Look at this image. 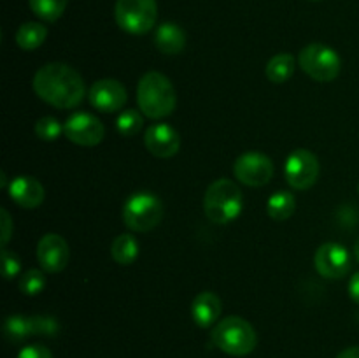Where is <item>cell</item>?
Returning a JSON list of instances; mask_svg holds the SVG:
<instances>
[{
    "label": "cell",
    "instance_id": "cell-23",
    "mask_svg": "<svg viewBox=\"0 0 359 358\" xmlns=\"http://www.w3.org/2000/svg\"><path fill=\"white\" fill-rule=\"evenodd\" d=\"M28 6H30L32 13L41 18L42 21L55 23L63 16L67 6H69V0H28Z\"/></svg>",
    "mask_w": 359,
    "mask_h": 358
},
{
    "label": "cell",
    "instance_id": "cell-13",
    "mask_svg": "<svg viewBox=\"0 0 359 358\" xmlns=\"http://www.w3.org/2000/svg\"><path fill=\"white\" fill-rule=\"evenodd\" d=\"M70 260V249L65 239L58 234L42 235L37 242V262L49 274L62 272Z\"/></svg>",
    "mask_w": 359,
    "mask_h": 358
},
{
    "label": "cell",
    "instance_id": "cell-29",
    "mask_svg": "<svg viewBox=\"0 0 359 358\" xmlns=\"http://www.w3.org/2000/svg\"><path fill=\"white\" fill-rule=\"evenodd\" d=\"M18 358H53L51 351L42 344H30L18 353Z\"/></svg>",
    "mask_w": 359,
    "mask_h": 358
},
{
    "label": "cell",
    "instance_id": "cell-14",
    "mask_svg": "<svg viewBox=\"0 0 359 358\" xmlns=\"http://www.w3.org/2000/svg\"><path fill=\"white\" fill-rule=\"evenodd\" d=\"M147 151L156 158H172L181 150V137L174 126L167 123H154L144 133Z\"/></svg>",
    "mask_w": 359,
    "mask_h": 358
},
{
    "label": "cell",
    "instance_id": "cell-31",
    "mask_svg": "<svg viewBox=\"0 0 359 358\" xmlns=\"http://www.w3.org/2000/svg\"><path fill=\"white\" fill-rule=\"evenodd\" d=\"M349 295L354 302L359 305V272L354 274L349 281Z\"/></svg>",
    "mask_w": 359,
    "mask_h": 358
},
{
    "label": "cell",
    "instance_id": "cell-6",
    "mask_svg": "<svg viewBox=\"0 0 359 358\" xmlns=\"http://www.w3.org/2000/svg\"><path fill=\"white\" fill-rule=\"evenodd\" d=\"M114 18L123 32L144 35L156 25L158 4L156 0H116Z\"/></svg>",
    "mask_w": 359,
    "mask_h": 358
},
{
    "label": "cell",
    "instance_id": "cell-3",
    "mask_svg": "<svg viewBox=\"0 0 359 358\" xmlns=\"http://www.w3.org/2000/svg\"><path fill=\"white\" fill-rule=\"evenodd\" d=\"M214 346L230 357H245L252 353L258 344L255 326L242 316H226L214 325L210 333Z\"/></svg>",
    "mask_w": 359,
    "mask_h": 358
},
{
    "label": "cell",
    "instance_id": "cell-9",
    "mask_svg": "<svg viewBox=\"0 0 359 358\" xmlns=\"http://www.w3.org/2000/svg\"><path fill=\"white\" fill-rule=\"evenodd\" d=\"M233 174L244 185L262 188L269 185L273 175V161L259 151H245L235 160Z\"/></svg>",
    "mask_w": 359,
    "mask_h": 358
},
{
    "label": "cell",
    "instance_id": "cell-34",
    "mask_svg": "<svg viewBox=\"0 0 359 358\" xmlns=\"http://www.w3.org/2000/svg\"><path fill=\"white\" fill-rule=\"evenodd\" d=\"M312 2H318V0H312Z\"/></svg>",
    "mask_w": 359,
    "mask_h": 358
},
{
    "label": "cell",
    "instance_id": "cell-26",
    "mask_svg": "<svg viewBox=\"0 0 359 358\" xmlns=\"http://www.w3.org/2000/svg\"><path fill=\"white\" fill-rule=\"evenodd\" d=\"M46 288V276L42 270L30 269L20 277V290L23 295L35 297Z\"/></svg>",
    "mask_w": 359,
    "mask_h": 358
},
{
    "label": "cell",
    "instance_id": "cell-24",
    "mask_svg": "<svg viewBox=\"0 0 359 358\" xmlns=\"http://www.w3.org/2000/svg\"><path fill=\"white\" fill-rule=\"evenodd\" d=\"M142 125L144 118L137 109H125V111H121V114L118 116V119H116V128H118V132L125 137H132L135 135V133H139Z\"/></svg>",
    "mask_w": 359,
    "mask_h": 358
},
{
    "label": "cell",
    "instance_id": "cell-19",
    "mask_svg": "<svg viewBox=\"0 0 359 358\" xmlns=\"http://www.w3.org/2000/svg\"><path fill=\"white\" fill-rule=\"evenodd\" d=\"M294 67H297V60L290 53H279V55L272 56L270 62L266 63L265 74L269 81L273 84H283L290 79L294 74Z\"/></svg>",
    "mask_w": 359,
    "mask_h": 358
},
{
    "label": "cell",
    "instance_id": "cell-17",
    "mask_svg": "<svg viewBox=\"0 0 359 358\" xmlns=\"http://www.w3.org/2000/svg\"><path fill=\"white\" fill-rule=\"evenodd\" d=\"M154 46L163 55H179L186 48V32L177 23L165 21L154 30Z\"/></svg>",
    "mask_w": 359,
    "mask_h": 358
},
{
    "label": "cell",
    "instance_id": "cell-15",
    "mask_svg": "<svg viewBox=\"0 0 359 358\" xmlns=\"http://www.w3.org/2000/svg\"><path fill=\"white\" fill-rule=\"evenodd\" d=\"M11 200L18 204L23 209H35L44 202V186L39 179L32 175H18L7 186Z\"/></svg>",
    "mask_w": 359,
    "mask_h": 358
},
{
    "label": "cell",
    "instance_id": "cell-4",
    "mask_svg": "<svg viewBox=\"0 0 359 358\" xmlns=\"http://www.w3.org/2000/svg\"><path fill=\"white\" fill-rule=\"evenodd\" d=\"M242 192L231 179H217L207 188L203 197L205 216L216 225H226L237 220L242 213Z\"/></svg>",
    "mask_w": 359,
    "mask_h": 358
},
{
    "label": "cell",
    "instance_id": "cell-27",
    "mask_svg": "<svg viewBox=\"0 0 359 358\" xmlns=\"http://www.w3.org/2000/svg\"><path fill=\"white\" fill-rule=\"evenodd\" d=\"M32 318V332L34 336H44V337H53L58 333L60 325L56 321V318L53 316H30Z\"/></svg>",
    "mask_w": 359,
    "mask_h": 358
},
{
    "label": "cell",
    "instance_id": "cell-21",
    "mask_svg": "<svg viewBox=\"0 0 359 358\" xmlns=\"http://www.w3.org/2000/svg\"><path fill=\"white\" fill-rule=\"evenodd\" d=\"M111 256L119 265H132L139 256V242L135 235L119 234L111 244Z\"/></svg>",
    "mask_w": 359,
    "mask_h": 358
},
{
    "label": "cell",
    "instance_id": "cell-2",
    "mask_svg": "<svg viewBox=\"0 0 359 358\" xmlns=\"http://www.w3.org/2000/svg\"><path fill=\"white\" fill-rule=\"evenodd\" d=\"M137 102L140 112L151 119L167 118L177 105V93L165 74L146 72L137 84Z\"/></svg>",
    "mask_w": 359,
    "mask_h": 358
},
{
    "label": "cell",
    "instance_id": "cell-10",
    "mask_svg": "<svg viewBox=\"0 0 359 358\" xmlns=\"http://www.w3.org/2000/svg\"><path fill=\"white\" fill-rule=\"evenodd\" d=\"M65 137L70 142L77 146L93 147L100 144L105 137V126L97 116L90 112H76L70 118H67L65 125Z\"/></svg>",
    "mask_w": 359,
    "mask_h": 358
},
{
    "label": "cell",
    "instance_id": "cell-18",
    "mask_svg": "<svg viewBox=\"0 0 359 358\" xmlns=\"http://www.w3.org/2000/svg\"><path fill=\"white\" fill-rule=\"evenodd\" d=\"M297 209V199L287 190H279L272 193L266 200V214L276 221L290 220Z\"/></svg>",
    "mask_w": 359,
    "mask_h": 358
},
{
    "label": "cell",
    "instance_id": "cell-35",
    "mask_svg": "<svg viewBox=\"0 0 359 358\" xmlns=\"http://www.w3.org/2000/svg\"><path fill=\"white\" fill-rule=\"evenodd\" d=\"M358 192H359V185H358Z\"/></svg>",
    "mask_w": 359,
    "mask_h": 358
},
{
    "label": "cell",
    "instance_id": "cell-12",
    "mask_svg": "<svg viewBox=\"0 0 359 358\" xmlns=\"http://www.w3.org/2000/svg\"><path fill=\"white\" fill-rule=\"evenodd\" d=\"M88 100L95 109L102 112H116L125 107L128 100L126 88L118 79H100L91 84L88 91Z\"/></svg>",
    "mask_w": 359,
    "mask_h": 358
},
{
    "label": "cell",
    "instance_id": "cell-28",
    "mask_svg": "<svg viewBox=\"0 0 359 358\" xmlns=\"http://www.w3.org/2000/svg\"><path fill=\"white\" fill-rule=\"evenodd\" d=\"M2 262H4V277L7 281L16 277L21 270V262L14 253H11L7 248H2Z\"/></svg>",
    "mask_w": 359,
    "mask_h": 358
},
{
    "label": "cell",
    "instance_id": "cell-25",
    "mask_svg": "<svg viewBox=\"0 0 359 358\" xmlns=\"http://www.w3.org/2000/svg\"><path fill=\"white\" fill-rule=\"evenodd\" d=\"M62 133H65V128H63L62 123L56 118H53V116L39 118L37 123H35V135L41 140H46V142H53V140L58 139Z\"/></svg>",
    "mask_w": 359,
    "mask_h": 358
},
{
    "label": "cell",
    "instance_id": "cell-30",
    "mask_svg": "<svg viewBox=\"0 0 359 358\" xmlns=\"http://www.w3.org/2000/svg\"><path fill=\"white\" fill-rule=\"evenodd\" d=\"M0 214H2V248H6L7 242L11 241V235H13V220H11V214L7 213V209H0Z\"/></svg>",
    "mask_w": 359,
    "mask_h": 358
},
{
    "label": "cell",
    "instance_id": "cell-8",
    "mask_svg": "<svg viewBox=\"0 0 359 358\" xmlns=\"http://www.w3.org/2000/svg\"><path fill=\"white\" fill-rule=\"evenodd\" d=\"M319 171L321 167H319L318 157L312 151L300 147L287 157L286 165H284V178L291 188L304 192L316 185Z\"/></svg>",
    "mask_w": 359,
    "mask_h": 358
},
{
    "label": "cell",
    "instance_id": "cell-20",
    "mask_svg": "<svg viewBox=\"0 0 359 358\" xmlns=\"http://www.w3.org/2000/svg\"><path fill=\"white\" fill-rule=\"evenodd\" d=\"M48 37V28L39 21H27L16 30V44L25 51H34L44 44Z\"/></svg>",
    "mask_w": 359,
    "mask_h": 358
},
{
    "label": "cell",
    "instance_id": "cell-11",
    "mask_svg": "<svg viewBox=\"0 0 359 358\" xmlns=\"http://www.w3.org/2000/svg\"><path fill=\"white\" fill-rule=\"evenodd\" d=\"M314 265L319 276L326 279H340L351 269V255L339 242H325L314 255Z\"/></svg>",
    "mask_w": 359,
    "mask_h": 358
},
{
    "label": "cell",
    "instance_id": "cell-33",
    "mask_svg": "<svg viewBox=\"0 0 359 358\" xmlns=\"http://www.w3.org/2000/svg\"><path fill=\"white\" fill-rule=\"evenodd\" d=\"M354 255H356V258L359 262V237L356 239V242H354Z\"/></svg>",
    "mask_w": 359,
    "mask_h": 358
},
{
    "label": "cell",
    "instance_id": "cell-16",
    "mask_svg": "<svg viewBox=\"0 0 359 358\" xmlns=\"http://www.w3.org/2000/svg\"><path fill=\"white\" fill-rule=\"evenodd\" d=\"M221 311H223V304H221V298L214 291H202V293L193 298V321L202 326V329H209V326L216 325Z\"/></svg>",
    "mask_w": 359,
    "mask_h": 358
},
{
    "label": "cell",
    "instance_id": "cell-7",
    "mask_svg": "<svg viewBox=\"0 0 359 358\" xmlns=\"http://www.w3.org/2000/svg\"><path fill=\"white\" fill-rule=\"evenodd\" d=\"M298 65L314 81L330 83L340 74L342 62L335 49L321 42H314L302 49L298 55Z\"/></svg>",
    "mask_w": 359,
    "mask_h": 358
},
{
    "label": "cell",
    "instance_id": "cell-1",
    "mask_svg": "<svg viewBox=\"0 0 359 358\" xmlns=\"http://www.w3.org/2000/svg\"><path fill=\"white\" fill-rule=\"evenodd\" d=\"M34 91L41 100L58 109L77 107L84 100L86 86L74 67L62 62L42 65L34 76Z\"/></svg>",
    "mask_w": 359,
    "mask_h": 358
},
{
    "label": "cell",
    "instance_id": "cell-5",
    "mask_svg": "<svg viewBox=\"0 0 359 358\" xmlns=\"http://www.w3.org/2000/svg\"><path fill=\"white\" fill-rule=\"evenodd\" d=\"M161 220L163 204L151 192H135L123 206V223L133 232H151Z\"/></svg>",
    "mask_w": 359,
    "mask_h": 358
},
{
    "label": "cell",
    "instance_id": "cell-32",
    "mask_svg": "<svg viewBox=\"0 0 359 358\" xmlns=\"http://www.w3.org/2000/svg\"><path fill=\"white\" fill-rule=\"evenodd\" d=\"M337 358H359V346L347 347V350L340 351V353L337 354Z\"/></svg>",
    "mask_w": 359,
    "mask_h": 358
},
{
    "label": "cell",
    "instance_id": "cell-22",
    "mask_svg": "<svg viewBox=\"0 0 359 358\" xmlns=\"http://www.w3.org/2000/svg\"><path fill=\"white\" fill-rule=\"evenodd\" d=\"M4 336L9 343H21L27 337L34 336L32 332V318L23 314H11L4 321Z\"/></svg>",
    "mask_w": 359,
    "mask_h": 358
}]
</instances>
